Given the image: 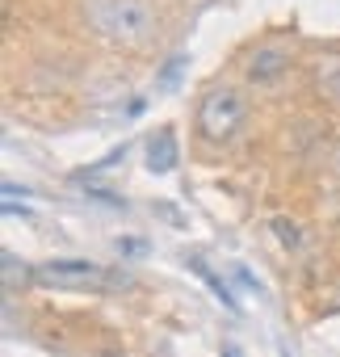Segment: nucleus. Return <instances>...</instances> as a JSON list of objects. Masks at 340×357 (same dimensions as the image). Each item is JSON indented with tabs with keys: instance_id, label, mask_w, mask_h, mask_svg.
<instances>
[{
	"instance_id": "nucleus-2",
	"label": "nucleus",
	"mask_w": 340,
	"mask_h": 357,
	"mask_svg": "<svg viewBox=\"0 0 340 357\" xmlns=\"http://www.w3.org/2000/svg\"><path fill=\"white\" fill-rule=\"evenodd\" d=\"M244 118H248V101H244L240 89H227V84H223V89H210V93L202 97V105H198V126H202V135H206L210 143L231 139Z\"/></svg>"
},
{
	"instance_id": "nucleus-7",
	"label": "nucleus",
	"mask_w": 340,
	"mask_h": 357,
	"mask_svg": "<svg viewBox=\"0 0 340 357\" xmlns=\"http://www.w3.org/2000/svg\"><path fill=\"white\" fill-rule=\"evenodd\" d=\"M185 68H190V55H173L164 63V72H160V80H155V93H177V84H181V76H185Z\"/></svg>"
},
{
	"instance_id": "nucleus-4",
	"label": "nucleus",
	"mask_w": 340,
	"mask_h": 357,
	"mask_svg": "<svg viewBox=\"0 0 340 357\" xmlns=\"http://www.w3.org/2000/svg\"><path fill=\"white\" fill-rule=\"evenodd\" d=\"M290 72V51L281 43H265L248 55V80L252 84H273Z\"/></svg>"
},
{
	"instance_id": "nucleus-10",
	"label": "nucleus",
	"mask_w": 340,
	"mask_h": 357,
	"mask_svg": "<svg viewBox=\"0 0 340 357\" xmlns=\"http://www.w3.org/2000/svg\"><path fill=\"white\" fill-rule=\"evenodd\" d=\"M269 227H273V231L281 236V244H286V248H298V244H302V231H298V227H294L290 219H273Z\"/></svg>"
},
{
	"instance_id": "nucleus-8",
	"label": "nucleus",
	"mask_w": 340,
	"mask_h": 357,
	"mask_svg": "<svg viewBox=\"0 0 340 357\" xmlns=\"http://www.w3.org/2000/svg\"><path fill=\"white\" fill-rule=\"evenodd\" d=\"M72 185H80V190H84V194H88L93 202H101V206H109V211H122V206H126V202H122L118 194H109L105 185H97V181H88V176H80V172L72 176Z\"/></svg>"
},
{
	"instance_id": "nucleus-9",
	"label": "nucleus",
	"mask_w": 340,
	"mask_h": 357,
	"mask_svg": "<svg viewBox=\"0 0 340 357\" xmlns=\"http://www.w3.org/2000/svg\"><path fill=\"white\" fill-rule=\"evenodd\" d=\"M0 261H5V286L30 282V269H26V265H17V257H13V252H5V257H0Z\"/></svg>"
},
{
	"instance_id": "nucleus-11",
	"label": "nucleus",
	"mask_w": 340,
	"mask_h": 357,
	"mask_svg": "<svg viewBox=\"0 0 340 357\" xmlns=\"http://www.w3.org/2000/svg\"><path fill=\"white\" fill-rule=\"evenodd\" d=\"M118 252H122V257H143V252H147V240L126 236V240H118Z\"/></svg>"
},
{
	"instance_id": "nucleus-1",
	"label": "nucleus",
	"mask_w": 340,
	"mask_h": 357,
	"mask_svg": "<svg viewBox=\"0 0 340 357\" xmlns=\"http://www.w3.org/2000/svg\"><path fill=\"white\" fill-rule=\"evenodd\" d=\"M88 22L118 47H143L155 30V13L147 0H88Z\"/></svg>"
},
{
	"instance_id": "nucleus-3",
	"label": "nucleus",
	"mask_w": 340,
	"mask_h": 357,
	"mask_svg": "<svg viewBox=\"0 0 340 357\" xmlns=\"http://www.w3.org/2000/svg\"><path fill=\"white\" fill-rule=\"evenodd\" d=\"M34 282L42 286H72V290H109V286H130V278L114 273V269H101L93 261H47L34 269Z\"/></svg>"
},
{
	"instance_id": "nucleus-6",
	"label": "nucleus",
	"mask_w": 340,
	"mask_h": 357,
	"mask_svg": "<svg viewBox=\"0 0 340 357\" xmlns=\"http://www.w3.org/2000/svg\"><path fill=\"white\" fill-rule=\"evenodd\" d=\"M190 265H194V269H198V278H202V282H206V286H210V290H215L219 298H223V307H231V311H240V298H235V294L227 290V282H223L219 273H210V269L202 265V257H190Z\"/></svg>"
},
{
	"instance_id": "nucleus-5",
	"label": "nucleus",
	"mask_w": 340,
	"mask_h": 357,
	"mask_svg": "<svg viewBox=\"0 0 340 357\" xmlns=\"http://www.w3.org/2000/svg\"><path fill=\"white\" fill-rule=\"evenodd\" d=\"M177 160H181V151H177V135L173 130H160V135L147 139V172H173Z\"/></svg>"
}]
</instances>
